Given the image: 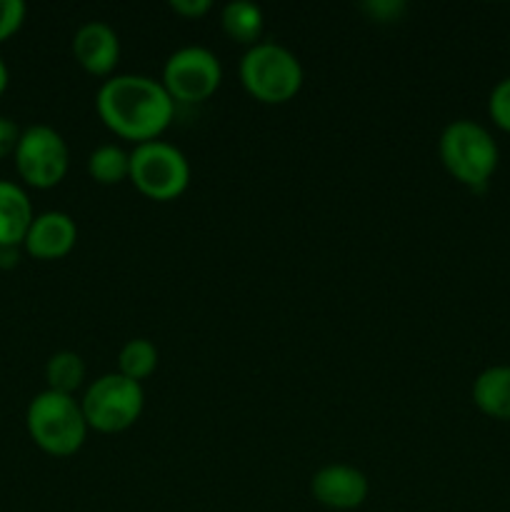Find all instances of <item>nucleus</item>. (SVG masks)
Listing matches in <instances>:
<instances>
[{
  "label": "nucleus",
  "instance_id": "nucleus-4",
  "mask_svg": "<svg viewBox=\"0 0 510 512\" xmlns=\"http://www.w3.org/2000/svg\"><path fill=\"white\" fill-rule=\"evenodd\" d=\"M25 428L30 440L53 458H70L78 453L90 430L80 400L75 395L55 393L48 388L28 403Z\"/></svg>",
  "mask_w": 510,
  "mask_h": 512
},
{
  "label": "nucleus",
  "instance_id": "nucleus-21",
  "mask_svg": "<svg viewBox=\"0 0 510 512\" xmlns=\"http://www.w3.org/2000/svg\"><path fill=\"white\" fill-rule=\"evenodd\" d=\"M168 8L185 20H200L213 10L210 0H170Z\"/></svg>",
  "mask_w": 510,
  "mask_h": 512
},
{
  "label": "nucleus",
  "instance_id": "nucleus-10",
  "mask_svg": "<svg viewBox=\"0 0 510 512\" xmlns=\"http://www.w3.org/2000/svg\"><path fill=\"white\" fill-rule=\"evenodd\" d=\"M75 63L95 78H110L120 63V38L105 20H88L73 35Z\"/></svg>",
  "mask_w": 510,
  "mask_h": 512
},
{
  "label": "nucleus",
  "instance_id": "nucleus-18",
  "mask_svg": "<svg viewBox=\"0 0 510 512\" xmlns=\"http://www.w3.org/2000/svg\"><path fill=\"white\" fill-rule=\"evenodd\" d=\"M488 115L495 128L510 133V75L498 80L488 95Z\"/></svg>",
  "mask_w": 510,
  "mask_h": 512
},
{
  "label": "nucleus",
  "instance_id": "nucleus-9",
  "mask_svg": "<svg viewBox=\"0 0 510 512\" xmlns=\"http://www.w3.org/2000/svg\"><path fill=\"white\" fill-rule=\"evenodd\" d=\"M310 495L328 510H358L370 495L368 475L348 463L323 465L310 478Z\"/></svg>",
  "mask_w": 510,
  "mask_h": 512
},
{
  "label": "nucleus",
  "instance_id": "nucleus-23",
  "mask_svg": "<svg viewBox=\"0 0 510 512\" xmlns=\"http://www.w3.org/2000/svg\"><path fill=\"white\" fill-rule=\"evenodd\" d=\"M20 265V245H0V270H13Z\"/></svg>",
  "mask_w": 510,
  "mask_h": 512
},
{
  "label": "nucleus",
  "instance_id": "nucleus-6",
  "mask_svg": "<svg viewBox=\"0 0 510 512\" xmlns=\"http://www.w3.org/2000/svg\"><path fill=\"white\" fill-rule=\"evenodd\" d=\"M85 423L90 430L103 435L123 433L133 428L145 408L143 385L128 380L120 373H105L85 388L80 398Z\"/></svg>",
  "mask_w": 510,
  "mask_h": 512
},
{
  "label": "nucleus",
  "instance_id": "nucleus-20",
  "mask_svg": "<svg viewBox=\"0 0 510 512\" xmlns=\"http://www.w3.org/2000/svg\"><path fill=\"white\" fill-rule=\"evenodd\" d=\"M25 15H28V8L23 0H0V43L10 40L23 28Z\"/></svg>",
  "mask_w": 510,
  "mask_h": 512
},
{
  "label": "nucleus",
  "instance_id": "nucleus-16",
  "mask_svg": "<svg viewBox=\"0 0 510 512\" xmlns=\"http://www.w3.org/2000/svg\"><path fill=\"white\" fill-rule=\"evenodd\" d=\"M88 175L100 185H118L130 180V153L115 143H103L88 155Z\"/></svg>",
  "mask_w": 510,
  "mask_h": 512
},
{
  "label": "nucleus",
  "instance_id": "nucleus-19",
  "mask_svg": "<svg viewBox=\"0 0 510 512\" xmlns=\"http://www.w3.org/2000/svg\"><path fill=\"white\" fill-rule=\"evenodd\" d=\"M360 10H363V13L368 15V20H373V23L390 25L403 20V15L408 13V3H405V0H365V3H360Z\"/></svg>",
  "mask_w": 510,
  "mask_h": 512
},
{
  "label": "nucleus",
  "instance_id": "nucleus-14",
  "mask_svg": "<svg viewBox=\"0 0 510 512\" xmlns=\"http://www.w3.org/2000/svg\"><path fill=\"white\" fill-rule=\"evenodd\" d=\"M220 28L233 43L253 48L255 43L263 40L265 15L263 8L250 0H230L220 10Z\"/></svg>",
  "mask_w": 510,
  "mask_h": 512
},
{
  "label": "nucleus",
  "instance_id": "nucleus-15",
  "mask_svg": "<svg viewBox=\"0 0 510 512\" xmlns=\"http://www.w3.org/2000/svg\"><path fill=\"white\" fill-rule=\"evenodd\" d=\"M85 373H88L85 360L73 350H58L45 363V383H48V390H55V393L75 395L83 388Z\"/></svg>",
  "mask_w": 510,
  "mask_h": 512
},
{
  "label": "nucleus",
  "instance_id": "nucleus-5",
  "mask_svg": "<svg viewBox=\"0 0 510 512\" xmlns=\"http://www.w3.org/2000/svg\"><path fill=\"white\" fill-rule=\"evenodd\" d=\"M190 175V160L173 143L158 138L130 150V183L155 203L178 200L188 190Z\"/></svg>",
  "mask_w": 510,
  "mask_h": 512
},
{
  "label": "nucleus",
  "instance_id": "nucleus-12",
  "mask_svg": "<svg viewBox=\"0 0 510 512\" xmlns=\"http://www.w3.org/2000/svg\"><path fill=\"white\" fill-rule=\"evenodd\" d=\"M33 203L23 185L0 180V245H20L33 223Z\"/></svg>",
  "mask_w": 510,
  "mask_h": 512
},
{
  "label": "nucleus",
  "instance_id": "nucleus-24",
  "mask_svg": "<svg viewBox=\"0 0 510 512\" xmlns=\"http://www.w3.org/2000/svg\"><path fill=\"white\" fill-rule=\"evenodd\" d=\"M8 83H10V70H8V65H5L3 55H0V95L8 90Z\"/></svg>",
  "mask_w": 510,
  "mask_h": 512
},
{
  "label": "nucleus",
  "instance_id": "nucleus-7",
  "mask_svg": "<svg viewBox=\"0 0 510 512\" xmlns=\"http://www.w3.org/2000/svg\"><path fill=\"white\" fill-rule=\"evenodd\" d=\"M15 170L28 188L50 190L60 185L70 168V148L63 135L45 123L28 125L13 153Z\"/></svg>",
  "mask_w": 510,
  "mask_h": 512
},
{
  "label": "nucleus",
  "instance_id": "nucleus-13",
  "mask_svg": "<svg viewBox=\"0 0 510 512\" xmlns=\"http://www.w3.org/2000/svg\"><path fill=\"white\" fill-rule=\"evenodd\" d=\"M470 395L480 413L510 423V365H490L478 373Z\"/></svg>",
  "mask_w": 510,
  "mask_h": 512
},
{
  "label": "nucleus",
  "instance_id": "nucleus-17",
  "mask_svg": "<svg viewBox=\"0 0 510 512\" xmlns=\"http://www.w3.org/2000/svg\"><path fill=\"white\" fill-rule=\"evenodd\" d=\"M158 360V348L148 338H133L120 348L118 373L128 380H135V383H143L158 370Z\"/></svg>",
  "mask_w": 510,
  "mask_h": 512
},
{
  "label": "nucleus",
  "instance_id": "nucleus-11",
  "mask_svg": "<svg viewBox=\"0 0 510 512\" xmlns=\"http://www.w3.org/2000/svg\"><path fill=\"white\" fill-rule=\"evenodd\" d=\"M78 243V225L63 210L38 213L25 233L23 250L35 260H60L73 253Z\"/></svg>",
  "mask_w": 510,
  "mask_h": 512
},
{
  "label": "nucleus",
  "instance_id": "nucleus-1",
  "mask_svg": "<svg viewBox=\"0 0 510 512\" xmlns=\"http://www.w3.org/2000/svg\"><path fill=\"white\" fill-rule=\"evenodd\" d=\"M95 110L110 133L130 143L158 140L175 118V100L150 75L118 73L103 80Z\"/></svg>",
  "mask_w": 510,
  "mask_h": 512
},
{
  "label": "nucleus",
  "instance_id": "nucleus-3",
  "mask_svg": "<svg viewBox=\"0 0 510 512\" xmlns=\"http://www.w3.org/2000/svg\"><path fill=\"white\" fill-rule=\"evenodd\" d=\"M238 73L245 93L263 105L290 103L300 93L305 80L298 55L275 40H260L245 50Z\"/></svg>",
  "mask_w": 510,
  "mask_h": 512
},
{
  "label": "nucleus",
  "instance_id": "nucleus-2",
  "mask_svg": "<svg viewBox=\"0 0 510 512\" xmlns=\"http://www.w3.org/2000/svg\"><path fill=\"white\" fill-rule=\"evenodd\" d=\"M438 155L453 180L470 190H485L500 163V148L485 125L470 118L448 123L440 133Z\"/></svg>",
  "mask_w": 510,
  "mask_h": 512
},
{
  "label": "nucleus",
  "instance_id": "nucleus-8",
  "mask_svg": "<svg viewBox=\"0 0 510 512\" xmlns=\"http://www.w3.org/2000/svg\"><path fill=\"white\" fill-rule=\"evenodd\" d=\"M160 83L168 90L175 105H198L213 98L223 83V63L218 55L203 45H183L168 55Z\"/></svg>",
  "mask_w": 510,
  "mask_h": 512
},
{
  "label": "nucleus",
  "instance_id": "nucleus-22",
  "mask_svg": "<svg viewBox=\"0 0 510 512\" xmlns=\"http://www.w3.org/2000/svg\"><path fill=\"white\" fill-rule=\"evenodd\" d=\"M20 133H23V130L15 125V120L0 115V160L15 153V148H18Z\"/></svg>",
  "mask_w": 510,
  "mask_h": 512
}]
</instances>
